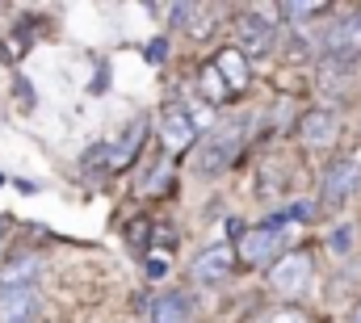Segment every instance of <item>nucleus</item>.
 Wrapping results in <instances>:
<instances>
[{"label": "nucleus", "mask_w": 361, "mask_h": 323, "mask_svg": "<svg viewBox=\"0 0 361 323\" xmlns=\"http://www.w3.org/2000/svg\"><path fill=\"white\" fill-rule=\"evenodd\" d=\"M143 273H147V281H160V277L169 273V260H164V256H147V264H143Z\"/></svg>", "instance_id": "obj_24"}, {"label": "nucleus", "mask_w": 361, "mask_h": 323, "mask_svg": "<svg viewBox=\"0 0 361 323\" xmlns=\"http://www.w3.org/2000/svg\"><path fill=\"white\" fill-rule=\"evenodd\" d=\"M214 68L223 72V80H227V88H231V92H244V88H248V59H244L235 47L219 51V55H214Z\"/></svg>", "instance_id": "obj_12"}, {"label": "nucleus", "mask_w": 361, "mask_h": 323, "mask_svg": "<svg viewBox=\"0 0 361 323\" xmlns=\"http://www.w3.org/2000/svg\"><path fill=\"white\" fill-rule=\"evenodd\" d=\"M311 277H315V260H311V252L307 248H294V252H286L277 264L269 269V290L277 298H302L307 290H311Z\"/></svg>", "instance_id": "obj_5"}, {"label": "nucleus", "mask_w": 361, "mask_h": 323, "mask_svg": "<svg viewBox=\"0 0 361 323\" xmlns=\"http://www.w3.org/2000/svg\"><path fill=\"white\" fill-rule=\"evenodd\" d=\"M143 130H147V122L139 118V122H130V126L122 130V139H118V143H109V168H114V172L130 164V156H135V152H139V143H143Z\"/></svg>", "instance_id": "obj_14"}, {"label": "nucleus", "mask_w": 361, "mask_h": 323, "mask_svg": "<svg viewBox=\"0 0 361 323\" xmlns=\"http://www.w3.org/2000/svg\"><path fill=\"white\" fill-rule=\"evenodd\" d=\"M273 13L277 8H248V13H240L235 17V51L244 55V59H265L273 55V47H277V21H273Z\"/></svg>", "instance_id": "obj_4"}, {"label": "nucleus", "mask_w": 361, "mask_h": 323, "mask_svg": "<svg viewBox=\"0 0 361 323\" xmlns=\"http://www.w3.org/2000/svg\"><path fill=\"white\" fill-rule=\"evenodd\" d=\"M38 315V286H0V319H34Z\"/></svg>", "instance_id": "obj_10"}, {"label": "nucleus", "mask_w": 361, "mask_h": 323, "mask_svg": "<svg viewBox=\"0 0 361 323\" xmlns=\"http://www.w3.org/2000/svg\"><path fill=\"white\" fill-rule=\"evenodd\" d=\"M235 260H240V256H235L231 243H214V248L197 252V260H193V281H197V286H223V281L231 277Z\"/></svg>", "instance_id": "obj_9"}, {"label": "nucleus", "mask_w": 361, "mask_h": 323, "mask_svg": "<svg viewBox=\"0 0 361 323\" xmlns=\"http://www.w3.org/2000/svg\"><path fill=\"white\" fill-rule=\"evenodd\" d=\"M357 185H361V160L357 156H345V160H332L324 168L319 197H324L328 210H336V206H345V202L357 193Z\"/></svg>", "instance_id": "obj_7"}, {"label": "nucleus", "mask_w": 361, "mask_h": 323, "mask_svg": "<svg viewBox=\"0 0 361 323\" xmlns=\"http://www.w3.org/2000/svg\"><path fill=\"white\" fill-rule=\"evenodd\" d=\"M248 130H252V118H248V114H235V118L219 122L214 130H206V139L197 143V156H193V172H197V176H219V172H227V168L235 164V156L244 152Z\"/></svg>", "instance_id": "obj_1"}, {"label": "nucleus", "mask_w": 361, "mask_h": 323, "mask_svg": "<svg viewBox=\"0 0 361 323\" xmlns=\"http://www.w3.org/2000/svg\"><path fill=\"white\" fill-rule=\"evenodd\" d=\"M252 323H311V315L298 303H273V307H261Z\"/></svg>", "instance_id": "obj_17"}, {"label": "nucleus", "mask_w": 361, "mask_h": 323, "mask_svg": "<svg viewBox=\"0 0 361 323\" xmlns=\"http://www.w3.org/2000/svg\"><path fill=\"white\" fill-rule=\"evenodd\" d=\"M210 21H214V8L210 4H193L189 8V34L193 38H206L210 34Z\"/></svg>", "instance_id": "obj_20"}, {"label": "nucleus", "mask_w": 361, "mask_h": 323, "mask_svg": "<svg viewBox=\"0 0 361 323\" xmlns=\"http://www.w3.org/2000/svg\"><path fill=\"white\" fill-rule=\"evenodd\" d=\"M298 139H302L307 152H328V147H336V139H341V118H336V109H324V105L307 109V114L298 118Z\"/></svg>", "instance_id": "obj_8"}, {"label": "nucleus", "mask_w": 361, "mask_h": 323, "mask_svg": "<svg viewBox=\"0 0 361 323\" xmlns=\"http://www.w3.org/2000/svg\"><path fill=\"white\" fill-rule=\"evenodd\" d=\"M290 214L281 210V214H273L269 223H261V227H248L240 240H235V256H240V264H248V269H273L281 256H286V243H290Z\"/></svg>", "instance_id": "obj_2"}, {"label": "nucleus", "mask_w": 361, "mask_h": 323, "mask_svg": "<svg viewBox=\"0 0 361 323\" xmlns=\"http://www.w3.org/2000/svg\"><path fill=\"white\" fill-rule=\"evenodd\" d=\"M197 92H202L206 105H223V101L231 97V88H227V80H223V72L214 68V59L202 63V72H197Z\"/></svg>", "instance_id": "obj_15"}, {"label": "nucleus", "mask_w": 361, "mask_h": 323, "mask_svg": "<svg viewBox=\"0 0 361 323\" xmlns=\"http://www.w3.org/2000/svg\"><path fill=\"white\" fill-rule=\"evenodd\" d=\"M42 277V260L21 252V256H8L4 269H0V286H38Z\"/></svg>", "instance_id": "obj_11"}, {"label": "nucleus", "mask_w": 361, "mask_h": 323, "mask_svg": "<svg viewBox=\"0 0 361 323\" xmlns=\"http://www.w3.org/2000/svg\"><path fill=\"white\" fill-rule=\"evenodd\" d=\"M315 59H319V72H349L353 63H361V8L345 13L336 25L324 30Z\"/></svg>", "instance_id": "obj_3"}, {"label": "nucleus", "mask_w": 361, "mask_h": 323, "mask_svg": "<svg viewBox=\"0 0 361 323\" xmlns=\"http://www.w3.org/2000/svg\"><path fill=\"white\" fill-rule=\"evenodd\" d=\"M197 130H202V122L193 118V109L185 105V101H169L164 105V114H160V143H164V152H189L193 143H197Z\"/></svg>", "instance_id": "obj_6"}, {"label": "nucleus", "mask_w": 361, "mask_h": 323, "mask_svg": "<svg viewBox=\"0 0 361 323\" xmlns=\"http://www.w3.org/2000/svg\"><path fill=\"white\" fill-rule=\"evenodd\" d=\"M80 172H89V176L114 172V168H109V143H97V147H89V152L80 156Z\"/></svg>", "instance_id": "obj_18"}, {"label": "nucleus", "mask_w": 361, "mask_h": 323, "mask_svg": "<svg viewBox=\"0 0 361 323\" xmlns=\"http://www.w3.org/2000/svg\"><path fill=\"white\" fill-rule=\"evenodd\" d=\"M152 323H189V294L169 290L152 303Z\"/></svg>", "instance_id": "obj_13"}, {"label": "nucleus", "mask_w": 361, "mask_h": 323, "mask_svg": "<svg viewBox=\"0 0 361 323\" xmlns=\"http://www.w3.org/2000/svg\"><path fill=\"white\" fill-rule=\"evenodd\" d=\"M286 214H290V223H315V219H319V206H315L311 197H298Z\"/></svg>", "instance_id": "obj_21"}, {"label": "nucleus", "mask_w": 361, "mask_h": 323, "mask_svg": "<svg viewBox=\"0 0 361 323\" xmlns=\"http://www.w3.org/2000/svg\"><path fill=\"white\" fill-rule=\"evenodd\" d=\"M328 248H332L336 256H345V252H353V227H336V231L328 236Z\"/></svg>", "instance_id": "obj_22"}, {"label": "nucleus", "mask_w": 361, "mask_h": 323, "mask_svg": "<svg viewBox=\"0 0 361 323\" xmlns=\"http://www.w3.org/2000/svg\"><path fill=\"white\" fill-rule=\"evenodd\" d=\"M324 13H328V4H281L277 8V17H286V21H315Z\"/></svg>", "instance_id": "obj_19"}, {"label": "nucleus", "mask_w": 361, "mask_h": 323, "mask_svg": "<svg viewBox=\"0 0 361 323\" xmlns=\"http://www.w3.org/2000/svg\"><path fill=\"white\" fill-rule=\"evenodd\" d=\"M345 323H361V303L353 307V311H349V319H345Z\"/></svg>", "instance_id": "obj_25"}, {"label": "nucleus", "mask_w": 361, "mask_h": 323, "mask_svg": "<svg viewBox=\"0 0 361 323\" xmlns=\"http://www.w3.org/2000/svg\"><path fill=\"white\" fill-rule=\"evenodd\" d=\"M169 59V38H152L147 42V63H164Z\"/></svg>", "instance_id": "obj_23"}, {"label": "nucleus", "mask_w": 361, "mask_h": 323, "mask_svg": "<svg viewBox=\"0 0 361 323\" xmlns=\"http://www.w3.org/2000/svg\"><path fill=\"white\" fill-rule=\"evenodd\" d=\"M281 185H286V168L277 160H265L261 172H257V197L261 202H277L281 197Z\"/></svg>", "instance_id": "obj_16"}]
</instances>
